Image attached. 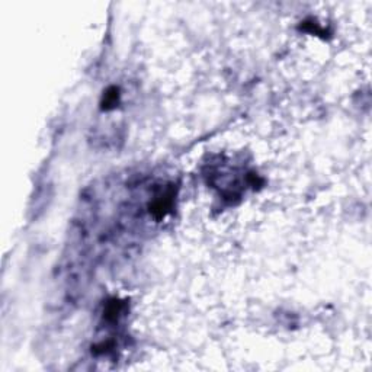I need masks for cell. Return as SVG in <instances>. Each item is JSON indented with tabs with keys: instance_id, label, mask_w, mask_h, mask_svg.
<instances>
[{
	"instance_id": "cell-1",
	"label": "cell",
	"mask_w": 372,
	"mask_h": 372,
	"mask_svg": "<svg viewBox=\"0 0 372 372\" xmlns=\"http://www.w3.org/2000/svg\"><path fill=\"white\" fill-rule=\"evenodd\" d=\"M118 101H119V93H118V89L115 88V86H112V88L108 89V90L105 92V95H104L102 108H104L105 110L113 109V108L116 106Z\"/></svg>"
}]
</instances>
